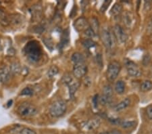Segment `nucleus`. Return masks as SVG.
<instances>
[{
    "instance_id": "obj_1",
    "label": "nucleus",
    "mask_w": 152,
    "mask_h": 134,
    "mask_svg": "<svg viewBox=\"0 0 152 134\" xmlns=\"http://www.w3.org/2000/svg\"><path fill=\"white\" fill-rule=\"evenodd\" d=\"M24 52L28 59L32 62H37L41 59L43 52L38 41H29L24 48Z\"/></svg>"
},
{
    "instance_id": "obj_2",
    "label": "nucleus",
    "mask_w": 152,
    "mask_h": 134,
    "mask_svg": "<svg viewBox=\"0 0 152 134\" xmlns=\"http://www.w3.org/2000/svg\"><path fill=\"white\" fill-rule=\"evenodd\" d=\"M17 113L23 117H31L38 113V109L33 104L24 102L18 106Z\"/></svg>"
},
{
    "instance_id": "obj_3",
    "label": "nucleus",
    "mask_w": 152,
    "mask_h": 134,
    "mask_svg": "<svg viewBox=\"0 0 152 134\" xmlns=\"http://www.w3.org/2000/svg\"><path fill=\"white\" fill-rule=\"evenodd\" d=\"M67 111V104L64 100H58L51 104L50 108V114L53 117H60Z\"/></svg>"
},
{
    "instance_id": "obj_4",
    "label": "nucleus",
    "mask_w": 152,
    "mask_h": 134,
    "mask_svg": "<svg viewBox=\"0 0 152 134\" xmlns=\"http://www.w3.org/2000/svg\"><path fill=\"white\" fill-rule=\"evenodd\" d=\"M101 38L102 42L105 48L108 50H112L115 47L116 43V38H115L114 33L110 31L109 29H104L102 31Z\"/></svg>"
},
{
    "instance_id": "obj_5",
    "label": "nucleus",
    "mask_w": 152,
    "mask_h": 134,
    "mask_svg": "<svg viewBox=\"0 0 152 134\" xmlns=\"http://www.w3.org/2000/svg\"><path fill=\"white\" fill-rule=\"evenodd\" d=\"M121 70V65L116 60L112 61L107 66L106 77L109 81H114L118 76Z\"/></svg>"
},
{
    "instance_id": "obj_6",
    "label": "nucleus",
    "mask_w": 152,
    "mask_h": 134,
    "mask_svg": "<svg viewBox=\"0 0 152 134\" xmlns=\"http://www.w3.org/2000/svg\"><path fill=\"white\" fill-rule=\"evenodd\" d=\"M114 35L116 40L120 43H124L128 40V35L124 29L119 24H116L114 27Z\"/></svg>"
},
{
    "instance_id": "obj_7",
    "label": "nucleus",
    "mask_w": 152,
    "mask_h": 134,
    "mask_svg": "<svg viewBox=\"0 0 152 134\" xmlns=\"http://www.w3.org/2000/svg\"><path fill=\"white\" fill-rule=\"evenodd\" d=\"M128 74L131 77H139L141 75V70L139 67L133 61L127 60L125 62Z\"/></svg>"
},
{
    "instance_id": "obj_8",
    "label": "nucleus",
    "mask_w": 152,
    "mask_h": 134,
    "mask_svg": "<svg viewBox=\"0 0 152 134\" xmlns=\"http://www.w3.org/2000/svg\"><path fill=\"white\" fill-rule=\"evenodd\" d=\"M73 75L77 79H80L85 76L87 72V67L85 64L75 65L73 68Z\"/></svg>"
},
{
    "instance_id": "obj_9",
    "label": "nucleus",
    "mask_w": 152,
    "mask_h": 134,
    "mask_svg": "<svg viewBox=\"0 0 152 134\" xmlns=\"http://www.w3.org/2000/svg\"><path fill=\"white\" fill-rule=\"evenodd\" d=\"M74 26L77 31H85L89 27V23L84 17H80L75 21Z\"/></svg>"
},
{
    "instance_id": "obj_10",
    "label": "nucleus",
    "mask_w": 152,
    "mask_h": 134,
    "mask_svg": "<svg viewBox=\"0 0 152 134\" xmlns=\"http://www.w3.org/2000/svg\"><path fill=\"white\" fill-rule=\"evenodd\" d=\"M100 121L99 119H94L85 121L82 124V127L85 131H90L96 129L99 126Z\"/></svg>"
},
{
    "instance_id": "obj_11",
    "label": "nucleus",
    "mask_w": 152,
    "mask_h": 134,
    "mask_svg": "<svg viewBox=\"0 0 152 134\" xmlns=\"http://www.w3.org/2000/svg\"><path fill=\"white\" fill-rule=\"evenodd\" d=\"M11 78V72L10 69L6 67L0 68V82L2 83H7Z\"/></svg>"
},
{
    "instance_id": "obj_12",
    "label": "nucleus",
    "mask_w": 152,
    "mask_h": 134,
    "mask_svg": "<svg viewBox=\"0 0 152 134\" xmlns=\"http://www.w3.org/2000/svg\"><path fill=\"white\" fill-rule=\"evenodd\" d=\"M9 18V23L15 26H18L23 23L24 21V18L23 16L20 15V14H12L10 16H8Z\"/></svg>"
},
{
    "instance_id": "obj_13",
    "label": "nucleus",
    "mask_w": 152,
    "mask_h": 134,
    "mask_svg": "<svg viewBox=\"0 0 152 134\" xmlns=\"http://www.w3.org/2000/svg\"><path fill=\"white\" fill-rule=\"evenodd\" d=\"M79 86H80V83L78 81H75V80H73L68 85L70 98H74L75 94L78 89V88H79Z\"/></svg>"
},
{
    "instance_id": "obj_14",
    "label": "nucleus",
    "mask_w": 152,
    "mask_h": 134,
    "mask_svg": "<svg viewBox=\"0 0 152 134\" xmlns=\"http://www.w3.org/2000/svg\"><path fill=\"white\" fill-rule=\"evenodd\" d=\"M130 104H131V100L129 98H125L123 100L117 104L116 106L114 107V111L116 112H120L126 109Z\"/></svg>"
},
{
    "instance_id": "obj_15",
    "label": "nucleus",
    "mask_w": 152,
    "mask_h": 134,
    "mask_svg": "<svg viewBox=\"0 0 152 134\" xmlns=\"http://www.w3.org/2000/svg\"><path fill=\"white\" fill-rule=\"evenodd\" d=\"M71 60L75 65L85 64V57L82 53L79 52H75L72 55Z\"/></svg>"
},
{
    "instance_id": "obj_16",
    "label": "nucleus",
    "mask_w": 152,
    "mask_h": 134,
    "mask_svg": "<svg viewBox=\"0 0 152 134\" xmlns=\"http://www.w3.org/2000/svg\"><path fill=\"white\" fill-rule=\"evenodd\" d=\"M23 67L20 65V64L18 62H14L12 63L10 68V70L11 74L13 75H20L23 72Z\"/></svg>"
},
{
    "instance_id": "obj_17",
    "label": "nucleus",
    "mask_w": 152,
    "mask_h": 134,
    "mask_svg": "<svg viewBox=\"0 0 152 134\" xmlns=\"http://www.w3.org/2000/svg\"><path fill=\"white\" fill-rule=\"evenodd\" d=\"M10 24L8 16H7L4 10L0 8V24L2 26H8Z\"/></svg>"
},
{
    "instance_id": "obj_18",
    "label": "nucleus",
    "mask_w": 152,
    "mask_h": 134,
    "mask_svg": "<svg viewBox=\"0 0 152 134\" xmlns=\"http://www.w3.org/2000/svg\"><path fill=\"white\" fill-rule=\"evenodd\" d=\"M125 87H126V85H125L124 81H122V80H119L115 84L114 89L117 94H122L124 92Z\"/></svg>"
},
{
    "instance_id": "obj_19",
    "label": "nucleus",
    "mask_w": 152,
    "mask_h": 134,
    "mask_svg": "<svg viewBox=\"0 0 152 134\" xmlns=\"http://www.w3.org/2000/svg\"><path fill=\"white\" fill-rule=\"evenodd\" d=\"M122 11V6L121 4L116 3L114 5V6L112 8L111 10H110V14H111V15L112 16L116 17L121 14Z\"/></svg>"
},
{
    "instance_id": "obj_20",
    "label": "nucleus",
    "mask_w": 152,
    "mask_h": 134,
    "mask_svg": "<svg viewBox=\"0 0 152 134\" xmlns=\"http://www.w3.org/2000/svg\"><path fill=\"white\" fill-rule=\"evenodd\" d=\"M140 89L143 92L150 91V90L152 89V82L148 81V80L142 82L140 86Z\"/></svg>"
},
{
    "instance_id": "obj_21",
    "label": "nucleus",
    "mask_w": 152,
    "mask_h": 134,
    "mask_svg": "<svg viewBox=\"0 0 152 134\" xmlns=\"http://www.w3.org/2000/svg\"><path fill=\"white\" fill-rule=\"evenodd\" d=\"M103 95L105 96L112 97L113 96V89L110 85H105L103 88Z\"/></svg>"
},
{
    "instance_id": "obj_22",
    "label": "nucleus",
    "mask_w": 152,
    "mask_h": 134,
    "mask_svg": "<svg viewBox=\"0 0 152 134\" xmlns=\"http://www.w3.org/2000/svg\"><path fill=\"white\" fill-rule=\"evenodd\" d=\"M59 72V69L55 65L51 66L48 71V76L49 78L54 77Z\"/></svg>"
},
{
    "instance_id": "obj_23",
    "label": "nucleus",
    "mask_w": 152,
    "mask_h": 134,
    "mask_svg": "<svg viewBox=\"0 0 152 134\" xmlns=\"http://www.w3.org/2000/svg\"><path fill=\"white\" fill-rule=\"evenodd\" d=\"M91 26L90 27L92 29V30L94 31L95 34H97V32H98L99 30V23L98 21L95 18H91Z\"/></svg>"
},
{
    "instance_id": "obj_24",
    "label": "nucleus",
    "mask_w": 152,
    "mask_h": 134,
    "mask_svg": "<svg viewBox=\"0 0 152 134\" xmlns=\"http://www.w3.org/2000/svg\"><path fill=\"white\" fill-rule=\"evenodd\" d=\"M73 77H72V75L70 74V73H66V74H65L64 76L62 77V81L63 83H64L65 85H68L69 83H70L71 82L73 81Z\"/></svg>"
},
{
    "instance_id": "obj_25",
    "label": "nucleus",
    "mask_w": 152,
    "mask_h": 134,
    "mask_svg": "<svg viewBox=\"0 0 152 134\" xmlns=\"http://www.w3.org/2000/svg\"><path fill=\"white\" fill-rule=\"evenodd\" d=\"M99 102L100 103L104 106L109 105V104L112 103V97H107V96H104V95H102V96L99 98Z\"/></svg>"
},
{
    "instance_id": "obj_26",
    "label": "nucleus",
    "mask_w": 152,
    "mask_h": 134,
    "mask_svg": "<svg viewBox=\"0 0 152 134\" xmlns=\"http://www.w3.org/2000/svg\"><path fill=\"white\" fill-rule=\"evenodd\" d=\"M82 43L83 46L85 48L87 49H90L91 48H94L95 46V43L92 40H89V39H87V40H85L82 41Z\"/></svg>"
},
{
    "instance_id": "obj_27",
    "label": "nucleus",
    "mask_w": 152,
    "mask_h": 134,
    "mask_svg": "<svg viewBox=\"0 0 152 134\" xmlns=\"http://www.w3.org/2000/svg\"><path fill=\"white\" fill-rule=\"evenodd\" d=\"M120 125L122 127V128L124 129H128V128H131L132 127L134 126L135 125V122L134 121H121Z\"/></svg>"
},
{
    "instance_id": "obj_28",
    "label": "nucleus",
    "mask_w": 152,
    "mask_h": 134,
    "mask_svg": "<svg viewBox=\"0 0 152 134\" xmlns=\"http://www.w3.org/2000/svg\"><path fill=\"white\" fill-rule=\"evenodd\" d=\"M33 90L32 88L29 87H26L25 88L23 89L21 92V95L22 96H31L33 95Z\"/></svg>"
},
{
    "instance_id": "obj_29",
    "label": "nucleus",
    "mask_w": 152,
    "mask_h": 134,
    "mask_svg": "<svg viewBox=\"0 0 152 134\" xmlns=\"http://www.w3.org/2000/svg\"><path fill=\"white\" fill-rule=\"evenodd\" d=\"M85 35H87V37H91V38L94 37L96 35V34L95 33L94 31L92 30V29L91 28L90 26H89V27L85 31Z\"/></svg>"
},
{
    "instance_id": "obj_30",
    "label": "nucleus",
    "mask_w": 152,
    "mask_h": 134,
    "mask_svg": "<svg viewBox=\"0 0 152 134\" xmlns=\"http://www.w3.org/2000/svg\"><path fill=\"white\" fill-rule=\"evenodd\" d=\"M20 134H37L34 130L30 128L24 127L20 130Z\"/></svg>"
},
{
    "instance_id": "obj_31",
    "label": "nucleus",
    "mask_w": 152,
    "mask_h": 134,
    "mask_svg": "<svg viewBox=\"0 0 152 134\" xmlns=\"http://www.w3.org/2000/svg\"><path fill=\"white\" fill-rule=\"evenodd\" d=\"M99 134H122V133L118 130H111L109 131H104V132H102Z\"/></svg>"
},
{
    "instance_id": "obj_32",
    "label": "nucleus",
    "mask_w": 152,
    "mask_h": 134,
    "mask_svg": "<svg viewBox=\"0 0 152 134\" xmlns=\"http://www.w3.org/2000/svg\"><path fill=\"white\" fill-rule=\"evenodd\" d=\"M146 113L147 116H148V118L152 120V106H149L147 108Z\"/></svg>"
},
{
    "instance_id": "obj_33",
    "label": "nucleus",
    "mask_w": 152,
    "mask_h": 134,
    "mask_svg": "<svg viewBox=\"0 0 152 134\" xmlns=\"http://www.w3.org/2000/svg\"><path fill=\"white\" fill-rule=\"evenodd\" d=\"M150 62V56L149 55H145L143 59V64L144 65H148Z\"/></svg>"
},
{
    "instance_id": "obj_34",
    "label": "nucleus",
    "mask_w": 152,
    "mask_h": 134,
    "mask_svg": "<svg viewBox=\"0 0 152 134\" xmlns=\"http://www.w3.org/2000/svg\"><path fill=\"white\" fill-rule=\"evenodd\" d=\"M98 100H99V96H98V95H95L94 97V98H93V103H94V105L95 108L97 106Z\"/></svg>"
},
{
    "instance_id": "obj_35",
    "label": "nucleus",
    "mask_w": 152,
    "mask_h": 134,
    "mask_svg": "<svg viewBox=\"0 0 152 134\" xmlns=\"http://www.w3.org/2000/svg\"><path fill=\"white\" fill-rule=\"evenodd\" d=\"M12 102H13V101H12V100H9L8 103H7V106H8V107H10V106H12Z\"/></svg>"
},
{
    "instance_id": "obj_36",
    "label": "nucleus",
    "mask_w": 152,
    "mask_h": 134,
    "mask_svg": "<svg viewBox=\"0 0 152 134\" xmlns=\"http://www.w3.org/2000/svg\"><path fill=\"white\" fill-rule=\"evenodd\" d=\"M2 50V48H1V43H0V52H1Z\"/></svg>"
}]
</instances>
